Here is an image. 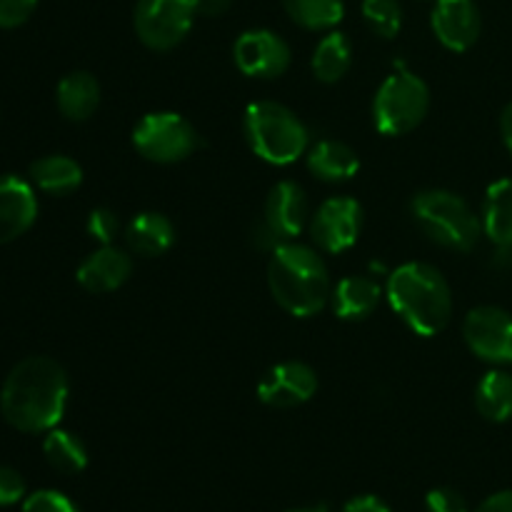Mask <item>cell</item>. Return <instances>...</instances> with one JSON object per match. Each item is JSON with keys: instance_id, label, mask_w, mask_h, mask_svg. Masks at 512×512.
<instances>
[{"instance_id": "cell-1", "label": "cell", "mask_w": 512, "mask_h": 512, "mask_svg": "<svg viewBox=\"0 0 512 512\" xmlns=\"http://www.w3.org/2000/svg\"><path fill=\"white\" fill-rule=\"evenodd\" d=\"M68 393L63 365L45 355H30L5 378L0 388V415L20 433H48L63 420Z\"/></svg>"}, {"instance_id": "cell-2", "label": "cell", "mask_w": 512, "mask_h": 512, "mask_svg": "<svg viewBox=\"0 0 512 512\" xmlns=\"http://www.w3.org/2000/svg\"><path fill=\"white\" fill-rule=\"evenodd\" d=\"M268 288L275 303L295 318H313L330 303L333 283L323 255L310 245L285 240L270 253Z\"/></svg>"}, {"instance_id": "cell-3", "label": "cell", "mask_w": 512, "mask_h": 512, "mask_svg": "<svg viewBox=\"0 0 512 512\" xmlns=\"http://www.w3.org/2000/svg\"><path fill=\"white\" fill-rule=\"evenodd\" d=\"M385 295L393 313L420 338L443 333L453 315V293L438 268L405 263L388 275Z\"/></svg>"}, {"instance_id": "cell-4", "label": "cell", "mask_w": 512, "mask_h": 512, "mask_svg": "<svg viewBox=\"0 0 512 512\" xmlns=\"http://www.w3.org/2000/svg\"><path fill=\"white\" fill-rule=\"evenodd\" d=\"M243 133L250 150L270 165H290L310 148V133L303 120L273 100L250 103L243 115Z\"/></svg>"}, {"instance_id": "cell-5", "label": "cell", "mask_w": 512, "mask_h": 512, "mask_svg": "<svg viewBox=\"0 0 512 512\" xmlns=\"http://www.w3.org/2000/svg\"><path fill=\"white\" fill-rule=\"evenodd\" d=\"M410 215L428 240L448 250L468 253L483 235V218L450 190H423L410 203Z\"/></svg>"}, {"instance_id": "cell-6", "label": "cell", "mask_w": 512, "mask_h": 512, "mask_svg": "<svg viewBox=\"0 0 512 512\" xmlns=\"http://www.w3.org/2000/svg\"><path fill=\"white\" fill-rule=\"evenodd\" d=\"M430 110V90L423 78L398 68L383 80L373 100V123L388 138L410 133Z\"/></svg>"}, {"instance_id": "cell-7", "label": "cell", "mask_w": 512, "mask_h": 512, "mask_svg": "<svg viewBox=\"0 0 512 512\" xmlns=\"http://www.w3.org/2000/svg\"><path fill=\"white\" fill-rule=\"evenodd\" d=\"M133 145L145 160L173 165L200 148V135L188 118L173 110L148 113L133 128Z\"/></svg>"}, {"instance_id": "cell-8", "label": "cell", "mask_w": 512, "mask_h": 512, "mask_svg": "<svg viewBox=\"0 0 512 512\" xmlns=\"http://www.w3.org/2000/svg\"><path fill=\"white\" fill-rule=\"evenodd\" d=\"M195 15L193 0H138L133 25L145 48L165 53L188 38Z\"/></svg>"}, {"instance_id": "cell-9", "label": "cell", "mask_w": 512, "mask_h": 512, "mask_svg": "<svg viewBox=\"0 0 512 512\" xmlns=\"http://www.w3.org/2000/svg\"><path fill=\"white\" fill-rule=\"evenodd\" d=\"M465 345L490 365L512 363V315L498 305H478L463 320Z\"/></svg>"}, {"instance_id": "cell-10", "label": "cell", "mask_w": 512, "mask_h": 512, "mask_svg": "<svg viewBox=\"0 0 512 512\" xmlns=\"http://www.w3.org/2000/svg\"><path fill=\"white\" fill-rule=\"evenodd\" d=\"M310 238L323 253L338 255L353 248L363 230V208L355 198H328L310 215Z\"/></svg>"}, {"instance_id": "cell-11", "label": "cell", "mask_w": 512, "mask_h": 512, "mask_svg": "<svg viewBox=\"0 0 512 512\" xmlns=\"http://www.w3.org/2000/svg\"><path fill=\"white\" fill-rule=\"evenodd\" d=\"M235 65L248 78L273 80L290 68V45L278 33L265 28L245 30L233 45Z\"/></svg>"}, {"instance_id": "cell-12", "label": "cell", "mask_w": 512, "mask_h": 512, "mask_svg": "<svg viewBox=\"0 0 512 512\" xmlns=\"http://www.w3.org/2000/svg\"><path fill=\"white\" fill-rule=\"evenodd\" d=\"M318 393V375L308 363L285 360L273 365L258 383V400L268 408L288 410L308 403Z\"/></svg>"}, {"instance_id": "cell-13", "label": "cell", "mask_w": 512, "mask_h": 512, "mask_svg": "<svg viewBox=\"0 0 512 512\" xmlns=\"http://www.w3.org/2000/svg\"><path fill=\"white\" fill-rule=\"evenodd\" d=\"M430 25L445 48L465 53L478 43L483 20L475 0H438L430 15Z\"/></svg>"}, {"instance_id": "cell-14", "label": "cell", "mask_w": 512, "mask_h": 512, "mask_svg": "<svg viewBox=\"0 0 512 512\" xmlns=\"http://www.w3.org/2000/svg\"><path fill=\"white\" fill-rule=\"evenodd\" d=\"M38 218V198L30 180L18 175L0 178V245H8L28 233Z\"/></svg>"}, {"instance_id": "cell-15", "label": "cell", "mask_w": 512, "mask_h": 512, "mask_svg": "<svg viewBox=\"0 0 512 512\" xmlns=\"http://www.w3.org/2000/svg\"><path fill=\"white\" fill-rule=\"evenodd\" d=\"M130 275H133V258L128 250L115 248V245H100L78 265L75 278H78L80 288L88 293L105 295L123 288Z\"/></svg>"}, {"instance_id": "cell-16", "label": "cell", "mask_w": 512, "mask_h": 512, "mask_svg": "<svg viewBox=\"0 0 512 512\" xmlns=\"http://www.w3.org/2000/svg\"><path fill=\"white\" fill-rule=\"evenodd\" d=\"M265 223L283 240L298 238L310 223V203L305 190L295 180H280L265 198Z\"/></svg>"}, {"instance_id": "cell-17", "label": "cell", "mask_w": 512, "mask_h": 512, "mask_svg": "<svg viewBox=\"0 0 512 512\" xmlns=\"http://www.w3.org/2000/svg\"><path fill=\"white\" fill-rule=\"evenodd\" d=\"M383 285L370 275H348L330 293V305L340 320H365L378 310Z\"/></svg>"}, {"instance_id": "cell-18", "label": "cell", "mask_w": 512, "mask_h": 512, "mask_svg": "<svg viewBox=\"0 0 512 512\" xmlns=\"http://www.w3.org/2000/svg\"><path fill=\"white\" fill-rule=\"evenodd\" d=\"M125 243L135 255L160 258L175 245V225L163 213H140L125 228Z\"/></svg>"}, {"instance_id": "cell-19", "label": "cell", "mask_w": 512, "mask_h": 512, "mask_svg": "<svg viewBox=\"0 0 512 512\" xmlns=\"http://www.w3.org/2000/svg\"><path fill=\"white\" fill-rule=\"evenodd\" d=\"M305 158H308L310 173L323 183H343L360 170L358 153L343 140H318L310 145Z\"/></svg>"}, {"instance_id": "cell-20", "label": "cell", "mask_w": 512, "mask_h": 512, "mask_svg": "<svg viewBox=\"0 0 512 512\" xmlns=\"http://www.w3.org/2000/svg\"><path fill=\"white\" fill-rule=\"evenodd\" d=\"M55 103H58L60 115L73 123H83L98 110L100 105V83L88 70H75L68 73L58 83L55 90Z\"/></svg>"}, {"instance_id": "cell-21", "label": "cell", "mask_w": 512, "mask_h": 512, "mask_svg": "<svg viewBox=\"0 0 512 512\" xmlns=\"http://www.w3.org/2000/svg\"><path fill=\"white\" fill-rule=\"evenodd\" d=\"M28 180L40 193L65 198L80 188L83 168L78 165V160L68 158V155H43V158L30 163Z\"/></svg>"}, {"instance_id": "cell-22", "label": "cell", "mask_w": 512, "mask_h": 512, "mask_svg": "<svg viewBox=\"0 0 512 512\" xmlns=\"http://www.w3.org/2000/svg\"><path fill=\"white\" fill-rule=\"evenodd\" d=\"M483 230L495 245L512 248V178L498 180L485 193Z\"/></svg>"}, {"instance_id": "cell-23", "label": "cell", "mask_w": 512, "mask_h": 512, "mask_svg": "<svg viewBox=\"0 0 512 512\" xmlns=\"http://www.w3.org/2000/svg\"><path fill=\"white\" fill-rule=\"evenodd\" d=\"M478 413L490 423H508L512 418V375L505 370H490L475 388Z\"/></svg>"}, {"instance_id": "cell-24", "label": "cell", "mask_w": 512, "mask_h": 512, "mask_svg": "<svg viewBox=\"0 0 512 512\" xmlns=\"http://www.w3.org/2000/svg\"><path fill=\"white\" fill-rule=\"evenodd\" d=\"M313 75L325 85H333L343 78L345 73L353 65V48H350V40L345 38L338 30H330L323 40L315 48L313 60Z\"/></svg>"}, {"instance_id": "cell-25", "label": "cell", "mask_w": 512, "mask_h": 512, "mask_svg": "<svg viewBox=\"0 0 512 512\" xmlns=\"http://www.w3.org/2000/svg\"><path fill=\"white\" fill-rule=\"evenodd\" d=\"M43 455L50 468L63 475H78L88 468V450H85L83 440L68 430H48L43 440Z\"/></svg>"}, {"instance_id": "cell-26", "label": "cell", "mask_w": 512, "mask_h": 512, "mask_svg": "<svg viewBox=\"0 0 512 512\" xmlns=\"http://www.w3.org/2000/svg\"><path fill=\"white\" fill-rule=\"evenodd\" d=\"M290 20L305 30H333L343 20V0H280Z\"/></svg>"}, {"instance_id": "cell-27", "label": "cell", "mask_w": 512, "mask_h": 512, "mask_svg": "<svg viewBox=\"0 0 512 512\" xmlns=\"http://www.w3.org/2000/svg\"><path fill=\"white\" fill-rule=\"evenodd\" d=\"M363 18L380 38H395L403 28V8L398 0H363Z\"/></svg>"}, {"instance_id": "cell-28", "label": "cell", "mask_w": 512, "mask_h": 512, "mask_svg": "<svg viewBox=\"0 0 512 512\" xmlns=\"http://www.w3.org/2000/svg\"><path fill=\"white\" fill-rule=\"evenodd\" d=\"M85 228H88L90 238L98 240L100 245H113L115 235L120 233V220L110 208H95L93 213L88 215Z\"/></svg>"}, {"instance_id": "cell-29", "label": "cell", "mask_w": 512, "mask_h": 512, "mask_svg": "<svg viewBox=\"0 0 512 512\" xmlns=\"http://www.w3.org/2000/svg\"><path fill=\"white\" fill-rule=\"evenodd\" d=\"M20 512H80L73 505V500L65 498L58 490H38L23 500Z\"/></svg>"}, {"instance_id": "cell-30", "label": "cell", "mask_w": 512, "mask_h": 512, "mask_svg": "<svg viewBox=\"0 0 512 512\" xmlns=\"http://www.w3.org/2000/svg\"><path fill=\"white\" fill-rule=\"evenodd\" d=\"M38 8V0H0V28L13 30L28 23Z\"/></svg>"}, {"instance_id": "cell-31", "label": "cell", "mask_w": 512, "mask_h": 512, "mask_svg": "<svg viewBox=\"0 0 512 512\" xmlns=\"http://www.w3.org/2000/svg\"><path fill=\"white\" fill-rule=\"evenodd\" d=\"M25 500V480L15 468L0 465V508Z\"/></svg>"}, {"instance_id": "cell-32", "label": "cell", "mask_w": 512, "mask_h": 512, "mask_svg": "<svg viewBox=\"0 0 512 512\" xmlns=\"http://www.w3.org/2000/svg\"><path fill=\"white\" fill-rule=\"evenodd\" d=\"M425 510L428 512H470L463 495L453 488H435L425 498Z\"/></svg>"}, {"instance_id": "cell-33", "label": "cell", "mask_w": 512, "mask_h": 512, "mask_svg": "<svg viewBox=\"0 0 512 512\" xmlns=\"http://www.w3.org/2000/svg\"><path fill=\"white\" fill-rule=\"evenodd\" d=\"M250 240H253L255 248H258V250H268V253H273V250L278 248L280 243H285V240L280 238V235L275 233V230L270 228L268 223H265V220H263V223L255 225L253 233H250Z\"/></svg>"}, {"instance_id": "cell-34", "label": "cell", "mask_w": 512, "mask_h": 512, "mask_svg": "<svg viewBox=\"0 0 512 512\" xmlns=\"http://www.w3.org/2000/svg\"><path fill=\"white\" fill-rule=\"evenodd\" d=\"M343 512H393L375 495H358L343 505Z\"/></svg>"}, {"instance_id": "cell-35", "label": "cell", "mask_w": 512, "mask_h": 512, "mask_svg": "<svg viewBox=\"0 0 512 512\" xmlns=\"http://www.w3.org/2000/svg\"><path fill=\"white\" fill-rule=\"evenodd\" d=\"M475 512H512V490H500L480 503Z\"/></svg>"}, {"instance_id": "cell-36", "label": "cell", "mask_w": 512, "mask_h": 512, "mask_svg": "<svg viewBox=\"0 0 512 512\" xmlns=\"http://www.w3.org/2000/svg\"><path fill=\"white\" fill-rule=\"evenodd\" d=\"M195 13L205 15V18H218V15L228 13L233 0H193Z\"/></svg>"}, {"instance_id": "cell-37", "label": "cell", "mask_w": 512, "mask_h": 512, "mask_svg": "<svg viewBox=\"0 0 512 512\" xmlns=\"http://www.w3.org/2000/svg\"><path fill=\"white\" fill-rule=\"evenodd\" d=\"M500 135H503L505 148L512 153V103L505 105L503 115H500Z\"/></svg>"}, {"instance_id": "cell-38", "label": "cell", "mask_w": 512, "mask_h": 512, "mask_svg": "<svg viewBox=\"0 0 512 512\" xmlns=\"http://www.w3.org/2000/svg\"><path fill=\"white\" fill-rule=\"evenodd\" d=\"M493 268H498V270H510L512 268V248H508V245H495Z\"/></svg>"}, {"instance_id": "cell-39", "label": "cell", "mask_w": 512, "mask_h": 512, "mask_svg": "<svg viewBox=\"0 0 512 512\" xmlns=\"http://www.w3.org/2000/svg\"><path fill=\"white\" fill-rule=\"evenodd\" d=\"M288 512H330L328 508H295V510H288Z\"/></svg>"}]
</instances>
